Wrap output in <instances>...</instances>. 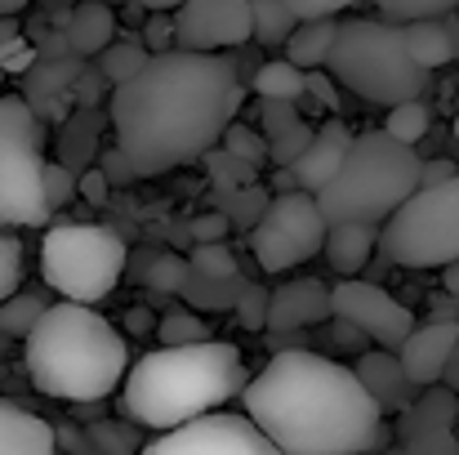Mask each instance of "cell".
Returning <instances> with one entry per match:
<instances>
[{
  "label": "cell",
  "instance_id": "cell-39",
  "mask_svg": "<svg viewBox=\"0 0 459 455\" xmlns=\"http://www.w3.org/2000/svg\"><path fill=\"white\" fill-rule=\"evenodd\" d=\"M45 201H49V210L76 201V170L67 161H45Z\"/></svg>",
  "mask_w": 459,
  "mask_h": 455
},
{
  "label": "cell",
  "instance_id": "cell-26",
  "mask_svg": "<svg viewBox=\"0 0 459 455\" xmlns=\"http://www.w3.org/2000/svg\"><path fill=\"white\" fill-rule=\"evenodd\" d=\"M250 4V40H259V45H268V49H277V45H286V36L295 31V13H290V4L286 0H246Z\"/></svg>",
  "mask_w": 459,
  "mask_h": 455
},
{
  "label": "cell",
  "instance_id": "cell-17",
  "mask_svg": "<svg viewBox=\"0 0 459 455\" xmlns=\"http://www.w3.org/2000/svg\"><path fill=\"white\" fill-rule=\"evenodd\" d=\"M330 317V291L316 277H295L268 291V326L264 330H307Z\"/></svg>",
  "mask_w": 459,
  "mask_h": 455
},
{
  "label": "cell",
  "instance_id": "cell-40",
  "mask_svg": "<svg viewBox=\"0 0 459 455\" xmlns=\"http://www.w3.org/2000/svg\"><path fill=\"white\" fill-rule=\"evenodd\" d=\"M18 282H22V241L9 228H0V300L13 295Z\"/></svg>",
  "mask_w": 459,
  "mask_h": 455
},
{
  "label": "cell",
  "instance_id": "cell-15",
  "mask_svg": "<svg viewBox=\"0 0 459 455\" xmlns=\"http://www.w3.org/2000/svg\"><path fill=\"white\" fill-rule=\"evenodd\" d=\"M459 344V317H433L424 326H411V335L397 344V362L415 384H442L451 371Z\"/></svg>",
  "mask_w": 459,
  "mask_h": 455
},
{
  "label": "cell",
  "instance_id": "cell-53",
  "mask_svg": "<svg viewBox=\"0 0 459 455\" xmlns=\"http://www.w3.org/2000/svg\"><path fill=\"white\" fill-rule=\"evenodd\" d=\"M58 447H72V451H94L90 447V438L85 433H76V429H54V451Z\"/></svg>",
  "mask_w": 459,
  "mask_h": 455
},
{
  "label": "cell",
  "instance_id": "cell-20",
  "mask_svg": "<svg viewBox=\"0 0 459 455\" xmlns=\"http://www.w3.org/2000/svg\"><path fill=\"white\" fill-rule=\"evenodd\" d=\"M379 246V223H361V219H343V223H330L325 228V241H321V255L330 259L334 273L352 277L366 268V259L375 255Z\"/></svg>",
  "mask_w": 459,
  "mask_h": 455
},
{
  "label": "cell",
  "instance_id": "cell-3",
  "mask_svg": "<svg viewBox=\"0 0 459 455\" xmlns=\"http://www.w3.org/2000/svg\"><path fill=\"white\" fill-rule=\"evenodd\" d=\"M22 339L31 384L58 402H103L121 389L130 371L126 335L103 312H94V303H45V312Z\"/></svg>",
  "mask_w": 459,
  "mask_h": 455
},
{
  "label": "cell",
  "instance_id": "cell-24",
  "mask_svg": "<svg viewBox=\"0 0 459 455\" xmlns=\"http://www.w3.org/2000/svg\"><path fill=\"white\" fill-rule=\"evenodd\" d=\"M241 286H246L241 273L219 277V273H201V268L187 264V277H183V286H178V300L187 303V308H196V312H219V308H232V303H237Z\"/></svg>",
  "mask_w": 459,
  "mask_h": 455
},
{
  "label": "cell",
  "instance_id": "cell-46",
  "mask_svg": "<svg viewBox=\"0 0 459 455\" xmlns=\"http://www.w3.org/2000/svg\"><path fill=\"white\" fill-rule=\"evenodd\" d=\"M108 192H112V183H108V174H103L99 165H81V170H76V197H81V201L103 206Z\"/></svg>",
  "mask_w": 459,
  "mask_h": 455
},
{
  "label": "cell",
  "instance_id": "cell-43",
  "mask_svg": "<svg viewBox=\"0 0 459 455\" xmlns=\"http://www.w3.org/2000/svg\"><path fill=\"white\" fill-rule=\"evenodd\" d=\"M90 447H99V451H117V455H130L139 451V438L130 433V429H121L117 420H103V424H90Z\"/></svg>",
  "mask_w": 459,
  "mask_h": 455
},
{
  "label": "cell",
  "instance_id": "cell-60",
  "mask_svg": "<svg viewBox=\"0 0 459 455\" xmlns=\"http://www.w3.org/2000/svg\"><path fill=\"white\" fill-rule=\"evenodd\" d=\"M455 139H459V108H455Z\"/></svg>",
  "mask_w": 459,
  "mask_h": 455
},
{
  "label": "cell",
  "instance_id": "cell-45",
  "mask_svg": "<svg viewBox=\"0 0 459 455\" xmlns=\"http://www.w3.org/2000/svg\"><path fill=\"white\" fill-rule=\"evenodd\" d=\"M103 90H112V85H108V76H103L99 67H90V63H85V67L76 72V81H72V99H76L81 108H94Z\"/></svg>",
  "mask_w": 459,
  "mask_h": 455
},
{
  "label": "cell",
  "instance_id": "cell-36",
  "mask_svg": "<svg viewBox=\"0 0 459 455\" xmlns=\"http://www.w3.org/2000/svg\"><path fill=\"white\" fill-rule=\"evenodd\" d=\"M459 0H375V9L393 22H415V18H442L455 13Z\"/></svg>",
  "mask_w": 459,
  "mask_h": 455
},
{
  "label": "cell",
  "instance_id": "cell-29",
  "mask_svg": "<svg viewBox=\"0 0 459 455\" xmlns=\"http://www.w3.org/2000/svg\"><path fill=\"white\" fill-rule=\"evenodd\" d=\"M143 58H148V45L143 40H108L103 49H99V72L108 76V85H121V81H130L139 67H143Z\"/></svg>",
  "mask_w": 459,
  "mask_h": 455
},
{
  "label": "cell",
  "instance_id": "cell-22",
  "mask_svg": "<svg viewBox=\"0 0 459 455\" xmlns=\"http://www.w3.org/2000/svg\"><path fill=\"white\" fill-rule=\"evenodd\" d=\"M112 36H117V13H112L108 0H85V4H76V9L67 13V22H63V40H67V49L81 54V58H94Z\"/></svg>",
  "mask_w": 459,
  "mask_h": 455
},
{
  "label": "cell",
  "instance_id": "cell-30",
  "mask_svg": "<svg viewBox=\"0 0 459 455\" xmlns=\"http://www.w3.org/2000/svg\"><path fill=\"white\" fill-rule=\"evenodd\" d=\"M201 165H205V179H210V188H214V192L237 188V183H250V179H255V170H259V165L241 161L237 152H228L223 144H214V148L201 152Z\"/></svg>",
  "mask_w": 459,
  "mask_h": 455
},
{
  "label": "cell",
  "instance_id": "cell-50",
  "mask_svg": "<svg viewBox=\"0 0 459 455\" xmlns=\"http://www.w3.org/2000/svg\"><path fill=\"white\" fill-rule=\"evenodd\" d=\"M187 232H192V241H223V237L232 232V223H228L223 210H214V214H196V219L187 223Z\"/></svg>",
  "mask_w": 459,
  "mask_h": 455
},
{
  "label": "cell",
  "instance_id": "cell-41",
  "mask_svg": "<svg viewBox=\"0 0 459 455\" xmlns=\"http://www.w3.org/2000/svg\"><path fill=\"white\" fill-rule=\"evenodd\" d=\"M36 54H31V45L18 36V27L9 22V13L0 18V72L9 67V72H27V63H31Z\"/></svg>",
  "mask_w": 459,
  "mask_h": 455
},
{
  "label": "cell",
  "instance_id": "cell-58",
  "mask_svg": "<svg viewBox=\"0 0 459 455\" xmlns=\"http://www.w3.org/2000/svg\"><path fill=\"white\" fill-rule=\"evenodd\" d=\"M27 4H31V0H0V13H9V18H13V13H18V9H27Z\"/></svg>",
  "mask_w": 459,
  "mask_h": 455
},
{
  "label": "cell",
  "instance_id": "cell-51",
  "mask_svg": "<svg viewBox=\"0 0 459 455\" xmlns=\"http://www.w3.org/2000/svg\"><path fill=\"white\" fill-rule=\"evenodd\" d=\"M286 4H290L295 18H334L348 4H357V0H286Z\"/></svg>",
  "mask_w": 459,
  "mask_h": 455
},
{
  "label": "cell",
  "instance_id": "cell-55",
  "mask_svg": "<svg viewBox=\"0 0 459 455\" xmlns=\"http://www.w3.org/2000/svg\"><path fill=\"white\" fill-rule=\"evenodd\" d=\"M433 317H459V295H451V291L437 295L433 300Z\"/></svg>",
  "mask_w": 459,
  "mask_h": 455
},
{
  "label": "cell",
  "instance_id": "cell-32",
  "mask_svg": "<svg viewBox=\"0 0 459 455\" xmlns=\"http://www.w3.org/2000/svg\"><path fill=\"white\" fill-rule=\"evenodd\" d=\"M40 312H45V300L31 295V291L4 295V300H0V335H4V339H22V335L36 326Z\"/></svg>",
  "mask_w": 459,
  "mask_h": 455
},
{
  "label": "cell",
  "instance_id": "cell-37",
  "mask_svg": "<svg viewBox=\"0 0 459 455\" xmlns=\"http://www.w3.org/2000/svg\"><path fill=\"white\" fill-rule=\"evenodd\" d=\"M187 264H192V268H201V273H219V277L241 273V268H237V255H232V246H228V241H196V246H192V255H187Z\"/></svg>",
  "mask_w": 459,
  "mask_h": 455
},
{
  "label": "cell",
  "instance_id": "cell-19",
  "mask_svg": "<svg viewBox=\"0 0 459 455\" xmlns=\"http://www.w3.org/2000/svg\"><path fill=\"white\" fill-rule=\"evenodd\" d=\"M357 380L370 389V398L379 402V411H402L411 398H415V380L402 371L397 362V348H375V353H361L357 357Z\"/></svg>",
  "mask_w": 459,
  "mask_h": 455
},
{
  "label": "cell",
  "instance_id": "cell-28",
  "mask_svg": "<svg viewBox=\"0 0 459 455\" xmlns=\"http://www.w3.org/2000/svg\"><path fill=\"white\" fill-rule=\"evenodd\" d=\"M268 188H259L255 179L250 183H237V188H223V192H214V206L228 214V223L232 228H255V219L264 214V206H268Z\"/></svg>",
  "mask_w": 459,
  "mask_h": 455
},
{
  "label": "cell",
  "instance_id": "cell-2",
  "mask_svg": "<svg viewBox=\"0 0 459 455\" xmlns=\"http://www.w3.org/2000/svg\"><path fill=\"white\" fill-rule=\"evenodd\" d=\"M246 416L286 455L375 451L388 442V424L370 389L352 366L321 353L286 348L241 389Z\"/></svg>",
  "mask_w": 459,
  "mask_h": 455
},
{
  "label": "cell",
  "instance_id": "cell-21",
  "mask_svg": "<svg viewBox=\"0 0 459 455\" xmlns=\"http://www.w3.org/2000/svg\"><path fill=\"white\" fill-rule=\"evenodd\" d=\"M54 451V429L36 411L4 402L0 398V455H49Z\"/></svg>",
  "mask_w": 459,
  "mask_h": 455
},
{
  "label": "cell",
  "instance_id": "cell-23",
  "mask_svg": "<svg viewBox=\"0 0 459 455\" xmlns=\"http://www.w3.org/2000/svg\"><path fill=\"white\" fill-rule=\"evenodd\" d=\"M406 45H411V54H415L429 72L446 67L459 54V18L451 22V18L442 13V18H415V22H406Z\"/></svg>",
  "mask_w": 459,
  "mask_h": 455
},
{
  "label": "cell",
  "instance_id": "cell-42",
  "mask_svg": "<svg viewBox=\"0 0 459 455\" xmlns=\"http://www.w3.org/2000/svg\"><path fill=\"white\" fill-rule=\"evenodd\" d=\"M264 135L268 139H277V135H286V130H295L304 117H299V99H264Z\"/></svg>",
  "mask_w": 459,
  "mask_h": 455
},
{
  "label": "cell",
  "instance_id": "cell-48",
  "mask_svg": "<svg viewBox=\"0 0 459 455\" xmlns=\"http://www.w3.org/2000/svg\"><path fill=\"white\" fill-rule=\"evenodd\" d=\"M99 170L108 174V183H112V188H126V183H134V179H139L134 161H130V156H126L121 148L103 152V156H99Z\"/></svg>",
  "mask_w": 459,
  "mask_h": 455
},
{
  "label": "cell",
  "instance_id": "cell-34",
  "mask_svg": "<svg viewBox=\"0 0 459 455\" xmlns=\"http://www.w3.org/2000/svg\"><path fill=\"white\" fill-rule=\"evenodd\" d=\"M183 277H187V259H178V255H152V259L134 264V282H143L152 291H165V295H178Z\"/></svg>",
  "mask_w": 459,
  "mask_h": 455
},
{
  "label": "cell",
  "instance_id": "cell-8",
  "mask_svg": "<svg viewBox=\"0 0 459 455\" xmlns=\"http://www.w3.org/2000/svg\"><path fill=\"white\" fill-rule=\"evenodd\" d=\"M45 201V121L22 94H0V228H40Z\"/></svg>",
  "mask_w": 459,
  "mask_h": 455
},
{
  "label": "cell",
  "instance_id": "cell-52",
  "mask_svg": "<svg viewBox=\"0 0 459 455\" xmlns=\"http://www.w3.org/2000/svg\"><path fill=\"white\" fill-rule=\"evenodd\" d=\"M459 165L455 161H446V156H437V161H420V183H446V179H455Z\"/></svg>",
  "mask_w": 459,
  "mask_h": 455
},
{
  "label": "cell",
  "instance_id": "cell-1",
  "mask_svg": "<svg viewBox=\"0 0 459 455\" xmlns=\"http://www.w3.org/2000/svg\"><path fill=\"white\" fill-rule=\"evenodd\" d=\"M246 81L232 58L219 49H156L143 67L112 85V135L143 174H169L178 165L201 161L214 148L223 126L241 112Z\"/></svg>",
  "mask_w": 459,
  "mask_h": 455
},
{
  "label": "cell",
  "instance_id": "cell-25",
  "mask_svg": "<svg viewBox=\"0 0 459 455\" xmlns=\"http://www.w3.org/2000/svg\"><path fill=\"white\" fill-rule=\"evenodd\" d=\"M334 27L339 18H299L295 31L286 36V58L299 63V67H325V54H330V40H334Z\"/></svg>",
  "mask_w": 459,
  "mask_h": 455
},
{
  "label": "cell",
  "instance_id": "cell-6",
  "mask_svg": "<svg viewBox=\"0 0 459 455\" xmlns=\"http://www.w3.org/2000/svg\"><path fill=\"white\" fill-rule=\"evenodd\" d=\"M420 188V152L388 130H366L352 135L343 165L312 192L325 223L361 219V223H384L411 192Z\"/></svg>",
  "mask_w": 459,
  "mask_h": 455
},
{
  "label": "cell",
  "instance_id": "cell-4",
  "mask_svg": "<svg viewBox=\"0 0 459 455\" xmlns=\"http://www.w3.org/2000/svg\"><path fill=\"white\" fill-rule=\"evenodd\" d=\"M241 348L228 339H196V344H160L139 357L121 380V411L143 429H174L201 411H214L246 389Z\"/></svg>",
  "mask_w": 459,
  "mask_h": 455
},
{
  "label": "cell",
  "instance_id": "cell-49",
  "mask_svg": "<svg viewBox=\"0 0 459 455\" xmlns=\"http://www.w3.org/2000/svg\"><path fill=\"white\" fill-rule=\"evenodd\" d=\"M304 94H312V103H321V108H330V112H339V94H334V76L325 72V67H307V85Z\"/></svg>",
  "mask_w": 459,
  "mask_h": 455
},
{
  "label": "cell",
  "instance_id": "cell-27",
  "mask_svg": "<svg viewBox=\"0 0 459 455\" xmlns=\"http://www.w3.org/2000/svg\"><path fill=\"white\" fill-rule=\"evenodd\" d=\"M307 67L290 63V58H273L255 72V94L259 99H304Z\"/></svg>",
  "mask_w": 459,
  "mask_h": 455
},
{
  "label": "cell",
  "instance_id": "cell-56",
  "mask_svg": "<svg viewBox=\"0 0 459 455\" xmlns=\"http://www.w3.org/2000/svg\"><path fill=\"white\" fill-rule=\"evenodd\" d=\"M108 4H139V9H174V0H108Z\"/></svg>",
  "mask_w": 459,
  "mask_h": 455
},
{
  "label": "cell",
  "instance_id": "cell-54",
  "mask_svg": "<svg viewBox=\"0 0 459 455\" xmlns=\"http://www.w3.org/2000/svg\"><path fill=\"white\" fill-rule=\"evenodd\" d=\"M126 326H130L134 335H148V330H156V317L148 308H130V312H126Z\"/></svg>",
  "mask_w": 459,
  "mask_h": 455
},
{
  "label": "cell",
  "instance_id": "cell-9",
  "mask_svg": "<svg viewBox=\"0 0 459 455\" xmlns=\"http://www.w3.org/2000/svg\"><path fill=\"white\" fill-rule=\"evenodd\" d=\"M379 246L402 268H446L459 259V174L446 183H420L379 223Z\"/></svg>",
  "mask_w": 459,
  "mask_h": 455
},
{
  "label": "cell",
  "instance_id": "cell-13",
  "mask_svg": "<svg viewBox=\"0 0 459 455\" xmlns=\"http://www.w3.org/2000/svg\"><path fill=\"white\" fill-rule=\"evenodd\" d=\"M174 13V45L183 49H237L250 40L246 0H183Z\"/></svg>",
  "mask_w": 459,
  "mask_h": 455
},
{
  "label": "cell",
  "instance_id": "cell-14",
  "mask_svg": "<svg viewBox=\"0 0 459 455\" xmlns=\"http://www.w3.org/2000/svg\"><path fill=\"white\" fill-rule=\"evenodd\" d=\"M455 420H459V393L429 384L420 398H411L402 407V438H397V447L415 455H459Z\"/></svg>",
  "mask_w": 459,
  "mask_h": 455
},
{
  "label": "cell",
  "instance_id": "cell-12",
  "mask_svg": "<svg viewBox=\"0 0 459 455\" xmlns=\"http://www.w3.org/2000/svg\"><path fill=\"white\" fill-rule=\"evenodd\" d=\"M330 317H339V321H348L352 330H361L370 344H379V348H397L406 335H411V326H415V312L406 308L402 300H393L384 286H375V282H361L357 273L352 277H343L334 291H330Z\"/></svg>",
  "mask_w": 459,
  "mask_h": 455
},
{
  "label": "cell",
  "instance_id": "cell-33",
  "mask_svg": "<svg viewBox=\"0 0 459 455\" xmlns=\"http://www.w3.org/2000/svg\"><path fill=\"white\" fill-rule=\"evenodd\" d=\"M160 344H196V339H210V326H205V317L196 312V308H174V312H165V317H156V330H152Z\"/></svg>",
  "mask_w": 459,
  "mask_h": 455
},
{
  "label": "cell",
  "instance_id": "cell-57",
  "mask_svg": "<svg viewBox=\"0 0 459 455\" xmlns=\"http://www.w3.org/2000/svg\"><path fill=\"white\" fill-rule=\"evenodd\" d=\"M446 291H451V295H459V259H451V264H446Z\"/></svg>",
  "mask_w": 459,
  "mask_h": 455
},
{
  "label": "cell",
  "instance_id": "cell-38",
  "mask_svg": "<svg viewBox=\"0 0 459 455\" xmlns=\"http://www.w3.org/2000/svg\"><path fill=\"white\" fill-rule=\"evenodd\" d=\"M232 317L241 321V330H264L268 326V291L255 286V282H246L237 303H232Z\"/></svg>",
  "mask_w": 459,
  "mask_h": 455
},
{
  "label": "cell",
  "instance_id": "cell-35",
  "mask_svg": "<svg viewBox=\"0 0 459 455\" xmlns=\"http://www.w3.org/2000/svg\"><path fill=\"white\" fill-rule=\"evenodd\" d=\"M219 144H223L228 152H237L241 161H250V165H264V161H268V135H264V130H250V126H241L237 117L223 126Z\"/></svg>",
  "mask_w": 459,
  "mask_h": 455
},
{
  "label": "cell",
  "instance_id": "cell-59",
  "mask_svg": "<svg viewBox=\"0 0 459 455\" xmlns=\"http://www.w3.org/2000/svg\"><path fill=\"white\" fill-rule=\"evenodd\" d=\"M446 375H451V389L459 393V344H455V357H451V371Z\"/></svg>",
  "mask_w": 459,
  "mask_h": 455
},
{
  "label": "cell",
  "instance_id": "cell-16",
  "mask_svg": "<svg viewBox=\"0 0 459 455\" xmlns=\"http://www.w3.org/2000/svg\"><path fill=\"white\" fill-rule=\"evenodd\" d=\"M85 67L81 54L72 49H54L49 58H31L27 63V103L36 108V117H67V99H72V81Z\"/></svg>",
  "mask_w": 459,
  "mask_h": 455
},
{
  "label": "cell",
  "instance_id": "cell-11",
  "mask_svg": "<svg viewBox=\"0 0 459 455\" xmlns=\"http://www.w3.org/2000/svg\"><path fill=\"white\" fill-rule=\"evenodd\" d=\"M152 455H277L273 438L250 420L232 411H201L174 429H160L152 442H143Z\"/></svg>",
  "mask_w": 459,
  "mask_h": 455
},
{
  "label": "cell",
  "instance_id": "cell-44",
  "mask_svg": "<svg viewBox=\"0 0 459 455\" xmlns=\"http://www.w3.org/2000/svg\"><path fill=\"white\" fill-rule=\"evenodd\" d=\"M312 144V126L299 121L295 130H286V135H277V139H268V161H277V165H295V156Z\"/></svg>",
  "mask_w": 459,
  "mask_h": 455
},
{
  "label": "cell",
  "instance_id": "cell-10",
  "mask_svg": "<svg viewBox=\"0 0 459 455\" xmlns=\"http://www.w3.org/2000/svg\"><path fill=\"white\" fill-rule=\"evenodd\" d=\"M325 228L330 223H325L316 197L307 188H286V192L268 197L264 214L255 219L250 250L264 273H290V268L307 264L312 255H321Z\"/></svg>",
  "mask_w": 459,
  "mask_h": 455
},
{
  "label": "cell",
  "instance_id": "cell-31",
  "mask_svg": "<svg viewBox=\"0 0 459 455\" xmlns=\"http://www.w3.org/2000/svg\"><path fill=\"white\" fill-rule=\"evenodd\" d=\"M429 126H433V112H429L424 99H402V103H393V108H388V121H384V130H388L393 139L411 144V148L429 135Z\"/></svg>",
  "mask_w": 459,
  "mask_h": 455
},
{
  "label": "cell",
  "instance_id": "cell-18",
  "mask_svg": "<svg viewBox=\"0 0 459 455\" xmlns=\"http://www.w3.org/2000/svg\"><path fill=\"white\" fill-rule=\"evenodd\" d=\"M348 144H352V135H348V126H343L339 117H330L325 126H316V130H312V144H307V148L295 156V165H290L295 183L307 188V192H316V188L343 165Z\"/></svg>",
  "mask_w": 459,
  "mask_h": 455
},
{
  "label": "cell",
  "instance_id": "cell-7",
  "mask_svg": "<svg viewBox=\"0 0 459 455\" xmlns=\"http://www.w3.org/2000/svg\"><path fill=\"white\" fill-rule=\"evenodd\" d=\"M130 268V246L103 223H54L40 241V277L58 300H108Z\"/></svg>",
  "mask_w": 459,
  "mask_h": 455
},
{
  "label": "cell",
  "instance_id": "cell-47",
  "mask_svg": "<svg viewBox=\"0 0 459 455\" xmlns=\"http://www.w3.org/2000/svg\"><path fill=\"white\" fill-rule=\"evenodd\" d=\"M143 45H148V54H156V49H169V45H174V13H169V9H148Z\"/></svg>",
  "mask_w": 459,
  "mask_h": 455
},
{
  "label": "cell",
  "instance_id": "cell-5",
  "mask_svg": "<svg viewBox=\"0 0 459 455\" xmlns=\"http://www.w3.org/2000/svg\"><path fill=\"white\" fill-rule=\"evenodd\" d=\"M325 72L334 76V85L379 108H393L402 99H424L433 90V72L406 45V22L393 18L339 22L325 54Z\"/></svg>",
  "mask_w": 459,
  "mask_h": 455
}]
</instances>
